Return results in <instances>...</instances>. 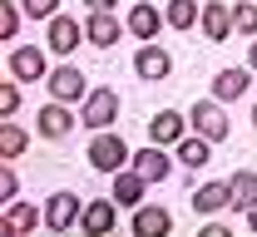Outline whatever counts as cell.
I'll list each match as a JSON object with an SVG mask.
<instances>
[{
  "label": "cell",
  "mask_w": 257,
  "mask_h": 237,
  "mask_svg": "<svg viewBox=\"0 0 257 237\" xmlns=\"http://www.w3.org/2000/svg\"><path fill=\"white\" fill-rule=\"evenodd\" d=\"M84 158H89L94 173H119V168H128L134 153H128V143L114 134V129H99V134H89V153H84Z\"/></svg>",
  "instance_id": "1"
},
{
  "label": "cell",
  "mask_w": 257,
  "mask_h": 237,
  "mask_svg": "<svg viewBox=\"0 0 257 237\" xmlns=\"http://www.w3.org/2000/svg\"><path fill=\"white\" fill-rule=\"evenodd\" d=\"M114 119H119V94H114L109 84L89 89L84 104H79V124H84L89 134H99V129H114Z\"/></svg>",
  "instance_id": "2"
},
{
  "label": "cell",
  "mask_w": 257,
  "mask_h": 237,
  "mask_svg": "<svg viewBox=\"0 0 257 237\" xmlns=\"http://www.w3.org/2000/svg\"><path fill=\"white\" fill-rule=\"evenodd\" d=\"M188 124H193V134L213 138V143H223L232 134V124H227V114H223V99H198L188 109Z\"/></svg>",
  "instance_id": "3"
},
{
  "label": "cell",
  "mask_w": 257,
  "mask_h": 237,
  "mask_svg": "<svg viewBox=\"0 0 257 237\" xmlns=\"http://www.w3.org/2000/svg\"><path fill=\"white\" fill-rule=\"evenodd\" d=\"M5 69H10L20 84H30V79H50V50H40V45H15L10 60H5Z\"/></svg>",
  "instance_id": "4"
},
{
  "label": "cell",
  "mask_w": 257,
  "mask_h": 237,
  "mask_svg": "<svg viewBox=\"0 0 257 237\" xmlns=\"http://www.w3.org/2000/svg\"><path fill=\"white\" fill-rule=\"evenodd\" d=\"M134 74H139L144 84H163V79L173 74V55H168L163 45H154V40H144L139 55H134Z\"/></svg>",
  "instance_id": "5"
},
{
  "label": "cell",
  "mask_w": 257,
  "mask_h": 237,
  "mask_svg": "<svg viewBox=\"0 0 257 237\" xmlns=\"http://www.w3.org/2000/svg\"><path fill=\"white\" fill-rule=\"evenodd\" d=\"M79 45H84V25H79V20H69V15L45 20V50H50V55L64 60V55H74Z\"/></svg>",
  "instance_id": "6"
},
{
  "label": "cell",
  "mask_w": 257,
  "mask_h": 237,
  "mask_svg": "<svg viewBox=\"0 0 257 237\" xmlns=\"http://www.w3.org/2000/svg\"><path fill=\"white\" fill-rule=\"evenodd\" d=\"M79 212H84V198L79 193H55L45 203V227L50 232H69V227H79Z\"/></svg>",
  "instance_id": "7"
},
{
  "label": "cell",
  "mask_w": 257,
  "mask_h": 237,
  "mask_svg": "<svg viewBox=\"0 0 257 237\" xmlns=\"http://www.w3.org/2000/svg\"><path fill=\"white\" fill-rule=\"evenodd\" d=\"M74 124H79V114H74L64 99H50L45 109H40V124H35V129H40V138H55V143H60V138L74 134Z\"/></svg>",
  "instance_id": "8"
},
{
  "label": "cell",
  "mask_w": 257,
  "mask_h": 237,
  "mask_svg": "<svg viewBox=\"0 0 257 237\" xmlns=\"http://www.w3.org/2000/svg\"><path fill=\"white\" fill-rule=\"evenodd\" d=\"M45 89H50V99H64V104H84V94H89V79L79 74L74 65H60L50 79H45Z\"/></svg>",
  "instance_id": "9"
},
{
  "label": "cell",
  "mask_w": 257,
  "mask_h": 237,
  "mask_svg": "<svg viewBox=\"0 0 257 237\" xmlns=\"http://www.w3.org/2000/svg\"><path fill=\"white\" fill-rule=\"evenodd\" d=\"M124 30H128V25L114 20V10H89V15H84V40H89L94 50H114Z\"/></svg>",
  "instance_id": "10"
},
{
  "label": "cell",
  "mask_w": 257,
  "mask_h": 237,
  "mask_svg": "<svg viewBox=\"0 0 257 237\" xmlns=\"http://www.w3.org/2000/svg\"><path fill=\"white\" fill-rule=\"evenodd\" d=\"M114 222H119V203H114V193H109V198H89L84 212H79V227H84L89 237L114 232Z\"/></svg>",
  "instance_id": "11"
},
{
  "label": "cell",
  "mask_w": 257,
  "mask_h": 237,
  "mask_svg": "<svg viewBox=\"0 0 257 237\" xmlns=\"http://www.w3.org/2000/svg\"><path fill=\"white\" fill-rule=\"evenodd\" d=\"M188 114H178V109H159L154 119H149V143H163V148H173L178 138L188 134Z\"/></svg>",
  "instance_id": "12"
},
{
  "label": "cell",
  "mask_w": 257,
  "mask_h": 237,
  "mask_svg": "<svg viewBox=\"0 0 257 237\" xmlns=\"http://www.w3.org/2000/svg\"><path fill=\"white\" fill-rule=\"evenodd\" d=\"M149 188H154V183H149L144 173L128 163V168H119V173H114V188H109V193H114V203H119V207H139Z\"/></svg>",
  "instance_id": "13"
},
{
  "label": "cell",
  "mask_w": 257,
  "mask_h": 237,
  "mask_svg": "<svg viewBox=\"0 0 257 237\" xmlns=\"http://www.w3.org/2000/svg\"><path fill=\"white\" fill-rule=\"evenodd\" d=\"M128 30H134V40H154V35L168 25V15H163L154 0H134V10H128V20H124Z\"/></svg>",
  "instance_id": "14"
},
{
  "label": "cell",
  "mask_w": 257,
  "mask_h": 237,
  "mask_svg": "<svg viewBox=\"0 0 257 237\" xmlns=\"http://www.w3.org/2000/svg\"><path fill=\"white\" fill-rule=\"evenodd\" d=\"M252 74L257 69L247 65H232V69H218V74H213V99H223V104H232V99H242V94H247V84H252Z\"/></svg>",
  "instance_id": "15"
},
{
  "label": "cell",
  "mask_w": 257,
  "mask_h": 237,
  "mask_svg": "<svg viewBox=\"0 0 257 237\" xmlns=\"http://www.w3.org/2000/svg\"><path fill=\"white\" fill-rule=\"evenodd\" d=\"M40 222H45V212H40L35 203H25V198L5 203V217H0V227H5L10 237H25V232H35Z\"/></svg>",
  "instance_id": "16"
},
{
  "label": "cell",
  "mask_w": 257,
  "mask_h": 237,
  "mask_svg": "<svg viewBox=\"0 0 257 237\" xmlns=\"http://www.w3.org/2000/svg\"><path fill=\"white\" fill-rule=\"evenodd\" d=\"M173 232V212L159 203H139L134 207V237H163Z\"/></svg>",
  "instance_id": "17"
},
{
  "label": "cell",
  "mask_w": 257,
  "mask_h": 237,
  "mask_svg": "<svg viewBox=\"0 0 257 237\" xmlns=\"http://www.w3.org/2000/svg\"><path fill=\"white\" fill-rule=\"evenodd\" d=\"M198 30L208 35L213 45H223L227 35H232V5H223V0H208V5H203V20H198Z\"/></svg>",
  "instance_id": "18"
},
{
  "label": "cell",
  "mask_w": 257,
  "mask_h": 237,
  "mask_svg": "<svg viewBox=\"0 0 257 237\" xmlns=\"http://www.w3.org/2000/svg\"><path fill=\"white\" fill-rule=\"evenodd\" d=\"M128 163H134V168L144 173L149 183H163V178L173 173V163H168V153H163V143H149V148H139V153H134Z\"/></svg>",
  "instance_id": "19"
},
{
  "label": "cell",
  "mask_w": 257,
  "mask_h": 237,
  "mask_svg": "<svg viewBox=\"0 0 257 237\" xmlns=\"http://www.w3.org/2000/svg\"><path fill=\"white\" fill-rule=\"evenodd\" d=\"M223 207H232V188H227V183H203V188H193V212L213 217V212H223Z\"/></svg>",
  "instance_id": "20"
},
{
  "label": "cell",
  "mask_w": 257,
  "mask_h": 237,
  "mask_svg": "<svg viewBox=\"0 0 257 237\" xmlns=\"http://www.w3.org/2000/svg\"><path fill=\"white\" fill-rule=\"evenodd\" d=\"M173 153H178V163H183V168H203V163H208V153H213V138L183 134L178 143H173Z\"/></svg>",
  "instance_id": "21"
},
{
  "label": "cell",
  "mask_w": 257,
  "mask_h": 237,
  "mask_svg": "<svg viewBox=\"0 0 257 237\" xmlns=\"http://www.w3.org/2000/svg\"><path fill=\"white\" fill-rule=\"evenodd\" d=\"M227 188H232V207L247 212V207L257 203V168H237L232 178H227Z\"/></svg>",
  "instance_id": "22"
},
{
  "label": "cell",
  "mask_w": 257,
  "mask_h": 237,
  "mask_svg": "<svg viewBox=\"0 0 257 237\" xmlns=\"http://www.w3.org/2000/svg\"><path fill=\"white\" fill-rule=\"evenodd\" d=\"M25 148H30V134L15 119H0V158H20Z\"/></svg>",
  "instance_id": "23"
},
{
  "label": "cell",
  "mask_w": 257,
  "mask_h": 237,
  "mask_svg": "<svg viewBox=\"0 0 257 237\" xmlns=\"http://www.w3.org/2000/svg\"><path fill=\"white\" fill-rule=\"evenodd\" d=\"M163 15H168V25H173V30H193V25L203 20V5H198V0H168V5H163Z\"/></svg>",
  "instance_id": "24"
},
{
  "label": "cell",
  "mask_w": 257,
  "mask_h": 237,
  "mask_svg": "<svg viewBox=\"0 0 257 237\" xmlns=\"http://www.w3.org/2000/svg\"><path fill=\"white\" fill-rule=\"evenodd\" d=\"M232 30L242 40H257V0H237L232 5Z\"/></svg>",
  "instance_id": "25"
},
{
  "label": "cell",
  "mask_w": 257,
  "mask_h": 237,
  "mask_svg": "<svg viewBox=\"0 0 257 237\" xmlns=\"http://www.w3.org/2000/svg\"><path fill=\"white\" fill-rule=\"evenodd\" d=\"M20 20H25V10H15V0H0V40H15Z\"/></svg>",
  "instance_id": "26"
},
{
  "label": "cell",
  "mask_w": 257,
  "mask_h": 237,
  "mask_svg": "<svg viewBox=\"0 0 257 237\" xmlns=\"http://www.w3.org/2000/svg\"><path fill=\"white\" fill-rule=\"evenodd\" d=\"M15 109H20V79L10 74V79L0 84V119H15Z\"/></svg>",
  "instance_id": "27"
},
{
  "label": "cell",
  "mask_w": 257,
  "mask_h": 237,
  "mask_svg": "<svg viewBox=\"0 0 257 237\" xmlns=\"http://www.w3.org/2000/svg\"><path fill=\"white\" fill-rule=\"evenodd\" d=\"M20 10H25L30 20H55V15H60V0H20Z\"/></svg>",
  "instance_id": "28"
},
{
  "label": "cell",
  "mask_w": 257,
  "mask_h": 237,
  "mask_svg": "<svg viewBox=\"0 0 257 237\" xmlns=\"http://www.w3.org/2000/svg\"><path fill=\"white\" fill-rule=\"evenodd\" d=\"M0 198H5V203L20 198V178H15V168H10V158H5V173H0Z\"/></svg>",
  "instance_id": "29"
},
{
  "label": "cell",
  "mask_w": 257,
  "mask_h": 237,
  "mask_svg": "<svg viewBox=\"0 0 257 237\" xmlns=\"http://www.w3.org/2000/svg\"><path fill=\"white\" fill-rule=\"evenodd\" d=\"M119 0H84V10H114Z\"/></svg>",
  "instance_id": "30"
},
{
  "label": "cell",
  "mask_w": 257,
  "mask_h": 237,
  "mask_svg": "<svg viewBox=\"0 0 257 237\" xmlns=\"http://www.w3.org/2000/svg\"><path fill=\"white\" fill-rule=\"evenodd\" d=\"M242 217H247V227H252V232H257V203L247 207V212H242Z\"/></svg>",
  "instance_id": "31"
},
{
  "label": "cell",
  "mask_w": 257,
  "mask_h": 237,
  "mask_svg": "<svg viewBox=\"0 0 257 237\" xmlns=\"http://www.w3.org/2000/svg\"><path fill=\"white\" fill-rule=\"evenodd\" d=\"M247 65L257 69V40H247Z\"/></svg>",
  "instance_id": "32"
},
{
  "label": "cell",
  "mask_w": 257,
  "mask_h": 237,
  "mask_svg": "<svg viewBox=\"0 0 257 237\" xmlns=\"http://www.w3.org/2000/svg\"><path fill=\"white\" fill-rule=\"evenodd\" d=\"M252 129H257V104H252Z\"/></svg>",
  "instance_id": "33"
}]
</instances>
